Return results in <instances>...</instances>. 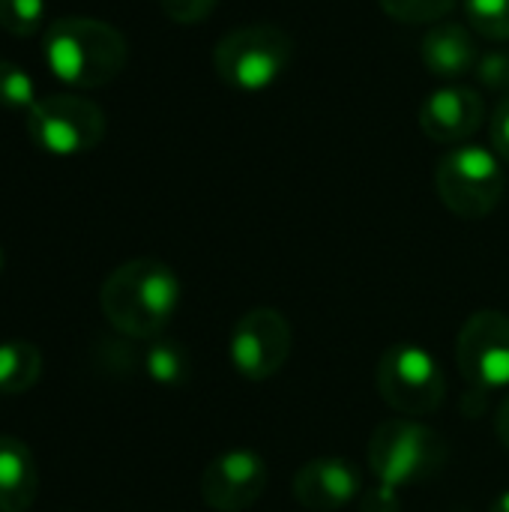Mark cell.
Instances as JSON below:
<instances>
[{
	"instance_id": "6da1fadb",
	"label": "cell",
	"mask_w": 509,
	"mask_h": 512,
	"mask_svg": "<svg viewBox=\"0 0 509 512\" xmlns=\"http://www.w3.org/2000/svg\"><path fill=\"white\" fill-rule=\"evenodd\" d=\"M180 279L159 258H132L114 267L99 288L105 321L129 339H159L180 306Z\"/></svg>"
},
{
	"instance_id": "7a4b0ae2",
	"label": "cell",
	"mask_w": 509,
	"mask_h": 512,
	"mask_svg": "<svg viewBox=\"0 0 509 512\" xmlns=\"http://www.w3.org/2000/svg\"><path fill=\"white\" fill-rule=\"evenodd\" d=\"M42 57L57 81L75 90H93L111 84L129 57L126 36L90 15H66L45 27Z\"/></svg>"
},
{
	"instance_id": "3957f363",
	"label": "cell",
	"mask_w": 509,
	"mask_h": 512,
	"mask_svg": "<svg viewBox=\"0 0 509 512\" xmlns=\"http://www.w3.org/2000/svg\"><path fill=\"white\" fill-rule=\"evenodd\" d=\"M294 60V39L276 24H246L225 33L213 48L219 81L237 93L273 87Z\"/></svg>"
},
{
	"instance_id": "277c9868",
	"label": "cell",
	"mask_w": 509,
	"mask_h": 512,
	"mask_svg": "<svg viewBox=\"0 0 509 512\" xmlns=\"http://www.w3.org/2000/svg\"><path fill=\"white\" fill-rule=\"evenodd\" d=\"M366 459L378 483L402 492L447 465V441L414 417H396L372 432Z\"/></svg>"
},
{
	"instance_id": "5b68a950",
	"label": "cell",
	"mask_w": 509,
	"mask_h": 512,
	"mask_svg": "<svg viewBox=\"0 0 509 512\" xmlns=\"http://www.w3.org/2000/svg\"><path fill=\"white\" fill-rule=\"evenodd\" d=\"M435 192L459 219H486L507 192L501 156L480 144H459L435 165Z\"/></svg>"
},
{
	"instance_id": "8992f818",
	"label": "cell",
	"mask_w": 509,
	"mask_h": 512,
	"mask_svg": "<svg viewBox=\"0 0 509 512\" xmlns=\"http://www.w3.org/2000/svg\"><path fill=\"white\" fill-rule=\"evenodd\" d=\"M378 393L402 417H426L444 405L447 378L432 351L417 342H396L378 360Z\"/></svg>"
},
{
	"instance_id": "52a82bcc",
	"label": "cell",
	"mask_w": 509,
	"mask_h": 512,
	"mask_svg": "<svg viewBox=\"0 0 509 512\" xmlns=\"http://www.w3.org/2000/svg\"><path fill=\"white\" fill-rule=\"evenodd\" d=\"M105 111L81 93L42 96L27 111L30 138L54 156H81L102 144Z\"/></svg>"
},
{
	"instance_id": "ba28073f",
	"label": "cell",
	"mask_w": 509,
	"mask_h": 512,
	"mask_svg": "<svg viewBox=\"0 0 509 512\" xmlns=\"http://www.w3.org/2000/svg\"><path fill=\"white\" fill-rule=\"evenodd\" d=\"M456 366L474 393L509 390V315L474 312L456 336Z\"/></svg>"
},
{
	"instance_id": "9c48e42d",
	"label": "cell",
	"mask_w": 509,
	"mask_h": 512,
	"mask_svg": "<svg viewBox=\"0 0 509 512\" xmlns=\"http://www.w3.org/2000/svg\"><path fill=\"white\" fill-rule=\"evenodd\" d=\"M294 330L279 309L258 306L246 312L231 330V366L246 381H267L279 375L291 357Z\"/></svg>"
},
{
	"instance_id": "30bf717a",
	"label": "cell",
	"mask_w": 509,
	"mask_h": 512,
	"mask_svg": "<svg viewBox=\"0 0 509 512\" xmlns=\"http://www.w3.org/2000/svg\"><path fill=\"white\" fill-rule=\"evenodd\" d=\"M267 483V462L255 450H225L201 471V498L213 512H246L261 501Z\"/></svg>"
},
{
	"instance_id": "8fae6325",
	"label": "cell",
	"mask_w": 509,
	"mask_h": 512,
	"mask_svg": "<svg viewBox=\"0 0 509 512\" xmlns=\"http://www.w3.org/2000/svg\"><path fill=\"white\" fill-rule=\"evenodd\" d=\"M420 129L435 144H465L486 120V102L474 87L447 84L426 96L420 105Z\"/></svg>"
},
{
	"instance_id": "7c38bea8",
	"label": "cell",
	"mask_w": 509,
	"mask_h": 512,
	"mask_svg": "<svg viewBox=\"0 0 509 512\" xmlns=\"http://www.w3.org/2000/svg\"><path fill=\"white\" fill-rule=\"evenodd\" d=\"M291 492L309 512H339L363 495V474L351 459L321 456L297 468Z\"/></svg>"
},
{
	"instance_id": "4fadbf2b",
	"label": "cell",
	"mask_w": 509,
	"mask_h": 512,
	"mask_svg": "<svg viewBox=\"0 0 509 512\" xmlns=\"http://www.w3.org/2000/svg\"><path fill=\"white\" fill-rule=\"evenodd\" d=\"M423 66L444 78V81H459L471 75L480 63V48L474 39V30L459 21H438L429 27L420 45Z\"/></svg>"
},
{
	"instance_id": "5bb4252c",
	"label": "cell",
	"mask_w": 509,
	"mask_h": 512,
	"mask_svg": "<svg viewBox=\"0 0 509 512\" xmlns=\"http://www.w3.org/2000/svg\"><path fill=\"white\" fill-rule=\"evenodd\" d=\"M39 495V471L30 447L0 435V512H27Z\"/></svg>"
},
{
	"instance_id": "9a60e30c",
	"label": "cell",
	"mask_w": 509,
	"mask_h": 512,
	"mask_svg": "<svg viewBox=\"0 0 509 512\" xmlns=\"http://www.w3.org/2000/svg\"><path fill=\"white\" fill-rule=\"evenodd\" d=\"M42 378V351L27 339L0 342V396H21Z\"/></svg>"
},
{
	"instance_id": "2e32d148",
	"label": "cell",
	"mask_w": 509,
	"mask_h": 512,
	"mask_svg": "<svg viewBox=\"0 0 509 512\" xmlns=\"http://www.w3.org/2000/svg\"><path fill=\"white\" fill-rule=\"evenodd\" d=\"M144 372L159 387H177L189 375V354L180 342L150 339V345L144 351Z\"/></svg>"
},
{
	"instance_id": "e0dca14e",
	"label": "cell",
	"mask_w": 509,
	"mask_h": 512,
	"mask_svg": "<svg viewBox=\"0 0 509 512\" xmlns=\"http://www.w3.org/2000/svg\"><path fill=\"white\" fill-rule=\"evenodd\" d=\"M465 24L489 39V42H509V0H462Z\"/></svg>"
},
{
	"instance_id": "ac0fdd59",
	"label": "cell",
	"mask_w": 509,
	"mask_h": 512,
	"mask_svg": "<svg viewBox=\"0 0 509 512\" xmlns=\"http://www.w3.org/2000/svg\"><path fill=\"white\" fill-rule=\"evenodd\" d=\"M36 84L30 72L12 60H0V108L9 111H30L36 105Z\"/></svg>"
},
{
	"instance_id": "d6986e66",
	"label": "cell",
	"mask_w": 509,
	"mask_h": 512,
	"mask_svg": "<svg viewBox=\"0 0 509 512\" xmlns=\"http://www.w3.org/2000/svg\"><path fill=\"white\" fill-rule=\"evenodd\" d=\"M378 3L399 24H438L456 9L459 0H378Z\"/></svg>"
},
{
	"instance_id": "ffe728a7",
	"label": "cell",
	"mask_w": 509,
	"mask_h": 512,
	"mask_svg": "<svg viewBox=\"0 0 509 512\" xmlns=\"http://www.w3.org/2000/svg\"><path fill=\"white\" fill-rule=\"evenodd\" d=\"M45 21V0H0V27L9 36H36Z\"/></svg>"
},
{
	"instance_id": "44dd1931",
	"label": "cell",
	"mask_w": 509,
	"mask_h": 512,
	"mask_svg": "<svg viewBox=\"0 0 509 512\" xmlns=\"http://www.w3.org/2000/svg\"><path fill=\"white\" fill-rule=\"evenodd\" d=\"M474 75H477V81H480L486 90L498 93L501 99H507L509 96V54L507 51H486V54H480V63H477Z\"/></svg>"
},
{
	"instance_id": "7402d4cb",
	"label": "cell",
	"mask_w": 509,
	"mask_h": 512,
	"mask_svg": "<svg viewBox=\"0 0 509 512\" xmlns=\"http://www.w3.org/2000/svg\"><path fill=\"white\" fill-rule=\"evenodd\" d=\"M219 0H159L162 12L174 21V24H201L210 18V12L216 9Z\"/></svg>"
},
{
	"instance_id": "603a6c76",
	"label": "cell",
	"mask_w": 509,
	"mask_h": 512,
	"mask_svg": "<svg viewBox=\"0 0 509 512\" xmlns=\"http://www.w3.org/2000/svg\"><path fill=\"white\" fill-rule=\"evenodd\" d=\"M360 512H402V495L399 489L375 483L360 495Z\"/></svg>"
},
{
	"instance_id": "cb8c5ba5",
	"label": "cell",
	"mask_w": 509,
	"mask_h": 512,
	"mask_svg": "<svg viewBox=\"0 0 509 512\" xmlns=\"http://www.w3.org/2000/svg\"><path fill=\"white\" fill-rule=\"evenodd\" d=\"M489 138H492V150L501 156V162L509 165V96L498 102L492 123H489Z\"/></svg>"
},
{
	"instance_id": "d4e9b609",
	"label": "cell",
	"mask_w": 509,
	"mask_h": 512,
	"mask_svg": "<svg viewBox=\"0 0 509 512\" xmlns=\"http://www.w3.org/2000/svg\"><path fill=\"white\" fill-rule=\"evenodd\" d=\"M495 435H498V441H501V444L509 450V393H507V399L501 402V408H498V417H495Z\"/></svg>"
},
{
	"instance_id": "484cf974",
	"label": "cell",
	"mask_w": 509,
	"mask_h": 512,
	"mask_svg": "<svg viewBox=\"0 0 509 512\" xmlns=\"http://www.w3.org/2000/svg\"><path fill=\"white\" fill-rule=\"evenodd\" d=\"M489 512H509V489L507 492H501V495L495 498V504L489 507Z\"/></svg>"
},
{
	"instance_id": "4316f807",
	"label": "cell",
	"mask_w": 509,
	"mask_h": 512,
	"mask_svg": "<svg viewBox=\"0 0 509 512\" xmlns=\"http://www.w3.org/2000/svg\"><path fill=\"white\" fill-rule=\"evenodd\" d=\"M0 270H3V249H0Z\"/></svg>"
}]
</instances>
